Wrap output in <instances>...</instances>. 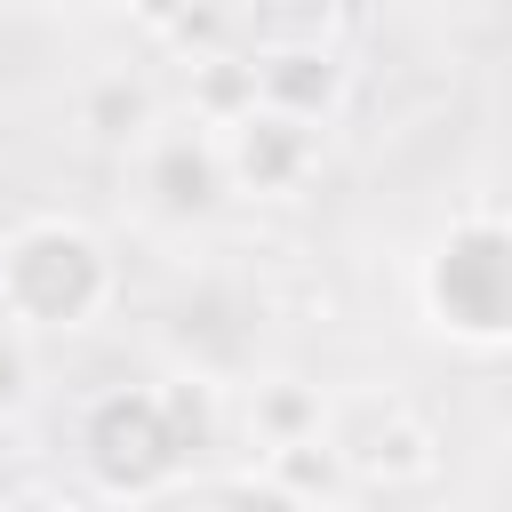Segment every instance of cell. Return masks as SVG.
I'll return each mask as SVG.
<instances>
[{"instance_id": "cell-6", "label": "cell", "mask_w": 512, "mask_h": 512, "mask_svg": "<svg viewBox=\"0 0 512 512\" xmlns=\"http://www.w3.org/2000/svg\"><path fill=\"white\" fill-rule=\"evenodd\" d=\"M136 192H144V208H152L160 224H208V216L232 200L224 160H216V136H208L200 120L152 128V136L136 144Z\"/></svg>"}, {"instance_id": "cell-8", "label": "cell", "mask_w": 512, "mask_h": 512, "mask_svg": "<svg viewBox=\"0 0 512 512\" xmlns=\"http://www.w3.org/2000/svg\"><path fill=\"white\" fill-rule=\"evenodd\" d=\"M248 72H256V104H272L288 120H312V128H328L352 96L344 48H328V56H248Z\"/></svg>"}, {"instance_id": "cell-14", "label": "cell", "mask_w": 512, "mask_h": 512, "mask_svg": "<svg viewBox=\"0 0 512 512\" xmlns=\"http://www.w3.org/2000/svg\"><path fill=\"white\" fill-rule=\"evenodd\" d=\"M24 392H32V352H24V336L0 320V416H16Z\"/></svg>"}, {"instance_id": "cell-9", "label": "cell", "mask_w": 512, "mask_h": 512, "mask_svg": "<svg viewBox=\"0 0 512 512\" xmlns=\"http://www.w3.org/2000/svg\"><path fill=\"white\" fill-rule=\"evenodd\" d=\"M80 128H88L96 144H120V152H136V144L160 128V104H152V88H144V80H128V72H104V80L80 96Z\"/></svg>"}, {"instance_id": "cell-15", "label": "cell", "mask_w": 512, "mask_h": 512, "mask_svg": "<svg viewBox=\"0 0 512 512\" xmlns=\"http://www.w3.org/2000/svg\"><path fill=\"white\" fill-rule=\"evenodd\" d=\"M0 512H56L48 496H16V504H0Z\"/></svg>"}, {"instance_id": "cell-10", "label": "cell", "mask_w": 512, "mask_h": 512, "mask_svg": "<svg viewBox=\"0 0 512 512\" xmlns=\"http://www.w3.org/2000/svg\"><path fill=\"white\" fill-rule=\"evenodd\" d=\"M248 104H256V72H248L240 48L192 56V120H200V128H224V120H240Z\"/></svg>"}, {"instance_id": "cell-5", "label": "cell", "mask_w": 512, "mask_h": 512, "mask_svg": "<svg viewBox=\"0 0 512 512\" xmlns=\"http://www.w3.org/2000/svg\"><path fill=\"white\" fill-rule=\"evenodd\" d=\"M216 160H224V184H232V192H248V200H288V192H304V176L320 168V128H312V120H288V112H272V104H248L240 120H224Z\"/></svg>"}, {"instance_id": "cell-11", "label": "cell", "mask_w": 512, "mask_h": 512, "mask_svg": "<svg viewBox=\"0 0 512 512\" xmlns=\"http://www.w3.org/2000/svg\"><path fill=\"white\" fill-rule=\"evenodd\" d=\"M248 424L264 432V448H288V440H312V432L328 424V408H320L304 384L272 376V384H256V392H248Z\"/></svg>"}, {"instance_id": "cell-7", "label": "cell", "mask_w": 512, "mask_h": 512, "mask_svg": "<svg viewBox=\"0 0 512 512\" xmlns=\"http://www.w3.org/2000/svg\"><path fill=\"white\" fill-rule=\"evenodd\" d=\"M224 32L240 56H328L344 40V0H232Z\"/></svg>"}, {"instance_id": "cell-3", "label": "cell", "mask_w": 512, "mask_h": 512, "mask_svg": "<svg viewBox=\"0 0 512 512\" xmlns=\"http://www.w3.org/2000/svg\"><path fill=\"white\" fill-rule=\"evenodd\" d=\"M416 296H424V320H432L456 352L496 360V352L512 344V232H504V216H496L488 200L464 208V216L424 248Z\"/></svg>"}, {"instance_id": "cell-4", "label": "cell", "mask_w": 512, "mask_h": 512, "mask_svg": "<svg viewBox=\"0 0 512 512\" xmlns=\"http://www.w3.org/2000/svg\"><path fill=\"white\" fill-rule=\"evenodd\" d=\"M344 464V480H368V488H424L440 472V432L400 400V392H360L336 408V424L320 432Z\"/></svg>"}, {"instance_id": "cell-17", "label": "cell", "mask_w": 512, "mask_h": 512, "mask_svg": "<svg viewBox=\"0 0 512 512\" xmlns=\"http://www.w3.org/2000/svg\"><path fill=\"white\" fill-rule=\"evenodd\" d=\"M432 512H448V504H432Z\"/></svg>"}, {"instance_id": "cell-2", "label": "cell", "mask_w": 512, "mask_h": 512, "mask_svg": "<svg viewBox=\"0 0 512 512\" xmlns=\"http://www.w3.org/2000/svg\"><path fill=\"white\" fill-rule=\"evenodd\" d=\"M120 288L112 248L80 216H32L0 240V320L16 336H72Z\"/></svg>"}, {"instance_id": "cell-12", "label": "cell", "mask_w": 512, "mask_h": 512, "mask_svg": "<svg viewBox=\"0 0 512 512\" xmlns=\"http://www.w3.org/2000/svg\"><path fill=\"white\" fill-rule=\"evenodd\" d=\"M264 472L288 488V496H304V504H320L328 512V496H344L352 480H344V464H336V448L312 432V440H288V448H272L264 456Z\"/></svg>"}, {"instance_id": "cell-13", "label": "cell", "mask_w": 512, "mask_h": 512, "mask_svg": "<svg viewBox=\"0 0 512 512\" xmlns=\"http://www.w3.org/2000/svg\"><path fill=\"white\" fill-rule=\"evenodd\" d=\"M192 512H320V504L288 496V488H280V480L256 464V472H232V480H216V488H208Z\"/></svg>"}, {"instance_id": "cell-16", "label": "cell", "mask_w": 512, "mask_h": 512, "mask_svg": "<svg viewBox=\"0 0 512 512\" xmlns=\"http://www.w3.org/2000/svg\"><path fill=\"white\" fill-rule=\"evenodd\" d=\"M208 8H232V0H208Z\"/></svg>"}, {"instance_id": "cell-1", "label": "cell", "mask_w": 512, "mask_h": 512, "mask_svg": "<svg viewBox=\"0 0 512 512\" xmlns=\"http://www.w3.org/2000/svg\"><path fill=\"white\" fill-rule=\"evenodd\" d=\"M216 448V384L168 376V384H120L96 392L80 416V472L112 504H152L192 480V464Z\"/></svg>"}]
</instances>
